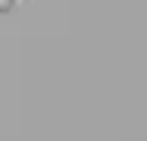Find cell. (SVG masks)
<instances>
[{
    "label": "cell",
    "instance_id": "cell-1",
    "mask_svg": "<svg viewBox=\"0 0 147 141\" xmlns=\"http://www.w3.org/2000/svg\"><path fill=\"white\" fill-rule=\"evenodd\" d=\"M22 0H0V12H9V9H16Z\"/></svg>",
    "mask_w": 147,
    "mask_h": 141
}]
</instances>
